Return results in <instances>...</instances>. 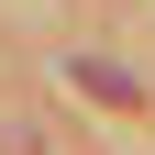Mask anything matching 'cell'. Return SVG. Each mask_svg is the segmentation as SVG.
I'll return each instance as SVG.
<instances>
[{"label":"cell","mask_w":155,"mask_h":155,"mask_svg":"<svg viewBox=\"0 0 155 155\" xmlns=\"http://www.w3.org/2000/svg\"><path fill=\"white\" fill-rule=\"evenodd\" d=\"M67 78H78V89H89V100H111V111H144V89H133L122 67H100V55H78Z\"/></svg>","instance_id":"1"}]
</instances>
